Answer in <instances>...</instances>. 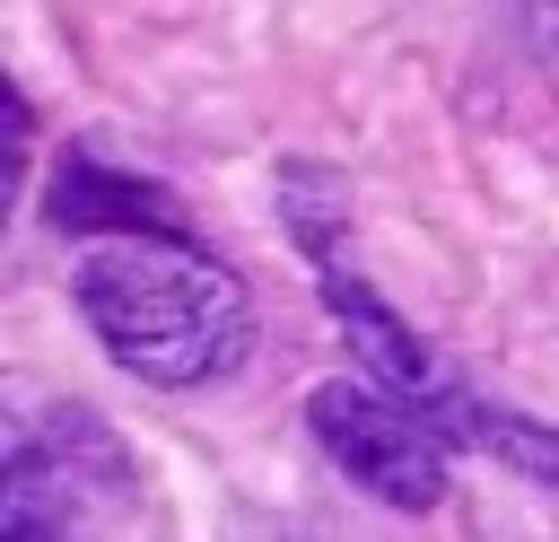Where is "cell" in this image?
<instances>
[{
	"label": "cell",
	"instance_id": "277c9868",
	"mask_svg": "<svg viewBox=\"0 0 559 542\" xmlns=\"http://www.w3.org/2000/svg\"><path fill=\"white\" fill-rule=\"evenodd\" d=\"M26 157H35V105L9 87V70H0V210L17 201V184H26Z\"/></svg>",
	"mask_w": 559,
	"mask_h": 542
},
{
	"label": "cell",
	"instance_id": "5b68a950",
	"mask_svg": "<svg viewBox=\"0 0 559 542\" xmlns=\"http://www.w3.org/2000/svg\"><path fill=\"white\" fill-rule=\"evenodd\" d=\"M524 26H533L550 52H559V0H524Z\"/></svg>",
	"mask_w": 559,
	"mask_h": 542
},
{
	"label": "cell",
	"instance_id": "7a4b0ae2",
	"mask_svg": "<svg viewBox=\"0 0 559 542\" xmlns=\"http://www.w3.org/2000/svg\"><path fill=\"white\" fill-rule=\"evenodd\" d=\"M140 472L79 402L0 411V542H131Z\"/></svg>",
	"mask_w": 559,
	"mask_h": 542
},
{
	"label": "cell",
	"instance_id": "3957f363",
	"mask_svg": "<svg viewBox=\"0 0 559 542\" xmlns=\"http://www.w3.org/2000/svg\"><path fill=\"white\" fill-rule=\"evenodd\" d=\"M306 428L367 498H384V507H437L445 498V437L428 420H411L393 393H376V385H314L306 393Z\"/></svg>",
	"mask_w": 559,
	"mask_h": 542
},
{
	"label": "cell",
	"instance_id": "6da1fadb",
	"mask_svg": "<svg viewBox=\"0 0 559 542\" xmlns=\"http://www.w3.org/2000/svg\"><path fill=\"white\" fill-rule=\"evenodd\" d=\"M70 297H79L87 332L105 341V358L131 367L140 385H210L253 341V306H245L236 271L210 245H192L183 227L96 236L70 271Z\"/></svg>",
	"mask_w": 559,
	"mask_h": 542
}]
</instances>
